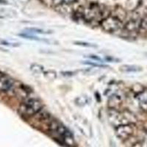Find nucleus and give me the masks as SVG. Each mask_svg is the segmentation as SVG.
<instances>
[{"label": "nucleus", "instance_id": "obj_23", "mask_svg": "<svg viewBox=\"0 0 147 147\" xmlns=\"http://www.w3.org/2000/svg\"><path fill=\"white\" fill-rule=\"evenodd\" d=\"M144 129L146 132L147 133V121H146L144 124Z\"/></svg>", "mask_w": 147, "mask_h": 147}, {"label": "nucleus", "instance_id": "obj_15", "mask_svg": "<svg viewBox=\"0 0 147 147\" xmlns=\"http://www.w3.org/2000/svg\"><path fill=\"white\" fill-rule=\"evenodd\" d=\"M44 75H45L47 78L49 79V80H54V79H55L56 77H57V74H56V72H55V71L49 70L44 72Z\"/></svg>", "mask_w": 147, "mask_h": 147}, {"label": "nucleus", "instance_id": "obj_17", "mask_svg": "<svg viewBox=\"0 0 147 147\" xmlns=\"http://www.w3.org/2000/svg\"><path fill=\"white\" fill-rule=\"evenodd\" d=\"M74 44L78 46H81V47H96V46L92 44H89L87 42H82V41H77L74 42Z\"/></svg>", "mask_w": 147, "mask_h": 147}, {"label": "nucleus", "instance_id": "obj_20", "mask_svg": "<svg viewBox=\"0 0 147 147\" xmlns=\"http://www.w3.org/2000/svg\"><path fill=\"white\" fill-rule=\"evenodd\" d=\"M64 2V0H52V3L55 6L60 5V4H62Z\"/></svg>", "mask_w": 147, "mask_h": 147}, {"label": "nucleus", "instance_id": "obj_19", "mask_svg": "<svg viewBox=\"0 0 147 147\" xmlns=\"http://www.w3.org/2000/svg\"><path fill=\"white\" fill-rule=\"evenodd\" d=\"M85 64H88V65H94V66H96V67H107L106 65H104L102 64H98V63H88L86 62L85 63Z\"/></svg>", "mask_w": 147, "mask_h": 147}, {"label": "nucleus", "instance_id": "obj_6", "mask_svg": "<svg viewBox=\"0 0 147 147\" xmlns=\"http://www.w3.org/2000/svg\"><path fill=\"white\" fill-rule=\"evenodd\" d=\"M14 85L15 82L13 79H12L10 76L4 74L0 76V92L7 93L10 90H12Z\"/></svg>", "mask_w": 147, "mask_h": 147}, {"label": "nucleus", "instance_id": "obj_9", "mask_svg": "<svg viewBox=\"0 0 147 147\" xmlns=\"http://www.w3.org/2000/svg\"><path fill=\"white\" fill-rule=\"evenodd\" d=\"M136 97L141 107L144 110L147 109V90L145 89L139 94H136Z\"/></svg>", "mask_w": 147, "mask_h": 147}, {"label": "nucleus", "instance_id": "obj_11", "mask_svg": "<svg viewBox=\"0 0 147 147\" xmlns=\"http://www.w3.org/2000/svg\"><path fill=\"white\" fill-rule=\"evenodd\" d=\"M138 32H140V33H147V14H146L140 19Z\"/></svg>", "mask_w": 147, "mask_h": 147}, {"label": "nucleus", "instance_id": "obj_16", "mask_svg": "<svg viewBox=\"0 0 147 147\" xmlns=\"http://www.w3.org/2000/svg\"><path fill=\"white\" fill-rule=\"evenodd\" d=\"M0 45L7 46V47H18L19 44H18V43H11V42L5 40H0Z\"/></svg>", "mask_w": 147, "mask_h": 147}, {"label": "nucleus", "instance_id": "obj_8", "mask_svg": "<svg viewBox=\"0 0 147 147\" xmlns=\"http://www.w3.org/2000/svg\"><path fill=\"white\" fill-rule=\"evenodd\" d=\"M122 102H123V96H121V94H119L117 92L113 93L108 98L109 108L117 109L118 107L121 105Z\"/></svg>", "mask_w": 147, "mask_h": 147}, {"label": "nucleus", "instance_id": "obj_21", "mask_svg": "<svg viewBox=\"0 0 147 147\" xmlns=\"http://www.w3.org/2000/svg\"><path fill=\"white\" fill-rule=\"evenodd\" d=\"M89 58L94 60H96V61H101L102 60V59L98 57V56H96V55H90V56H89Z\"/></svg>", "mask_w": 147, "mask_h": 147}, {"label": "nucleus", "instance_id": "obj_2", "mask_svg": "<svg viewBox=\"0 0 147 147\" xmlns=\"http://www.w3.org/2000/svg\"><path fill=\"white\" fill-rule=\"evenodd\" d=\"M43 109L41 101L36 98L26 99L21 103L18 107V113L25 117H31L36 115Z\"/></svg>", "mask_w": 147, "mask_h": 147}, {"label": "nucleus", "instance_id": "obj_7", "mask_svg": "<svg viewBox=\"0 0 147 147\" xmlns=\"http://www.w3.org/2000/svg\"><path fill=\"white\" fill-rule=\"evenodd\" d=\"M141 19V18H140ZM140 19L138 18H132L124 25V30L127 33L133 34L138 32Z\"/></svg>", "mask_w": 147, "mask_h": 147}, {"label": "nucleus", "instance_id": "obj_3", "mask_svg": "<svg viewBox=\"0 0 147 147\" xmlns=\"http://www.w3.org/2000/svg\"><path fill=\"white\" fill-rule=\"evenodd\" d=\"M100 27L104 31L110 33L118 32L124 27L123 21L115 15H109L99 22Z\"/></svg>", "mask_w": 147, "mask_h": 147}, {"label": "nucleus", "instance_id": "obj_1", "mask_svg": "<svg viewBox=\"0 0 147 147\" xmlns=\"http://www.w3.org/2000/svg\"><path fill=\"white\" fill-rule=\"evenodd\" d=\"M107 114L109 122L115 127L121 124H135L137 120L135 115L128 110L121 112L118 109L109 108Z\"/></svg>", "mask_w": 147, "mask_h": 147}, {"label": "nucleus", "instance_id": "obj_4", "mask_svg": "<svg viewBox=\"0 0 147 147\" xmlns=\"http://www.w3.org/2000/svg\"><path fill=\"white\" fill-rule=\"evenodd\" d=\"M49 128L54 133L58 135L65 140L66 144H69V142L73 144V136L70 131L61 123L57 121L56 120H52L49 122Z\"/></svg>", "mask_w": 147, "mask_h": 147}, {"label": "nucleus", "instance_id": "obj_13", "mask_svg": "<svg viewBox=\"0 0 147 147\" xmlns=\"http://www.w3.org/2000/svg\"><path fill=\"white\" fill-rule=\"evenodd\" d=\"M30 70L32 73L36 74H40L44 73V67L42 66L41 65H39V64H32L31 66H30Z\"/></svg>", "mask_w": 147, "mask_h": 147}, {"label": "nucleus", "instance_id": "obj_10", "mask_svg": "<svg viewBox=\"0 0 147 147\" xmlns=\"http://www.w3.org/2000/svg\"><path fill=\"white\" fill-rule=\"evenodd\" d=\"M120 70L124 72H137L141 71V68L136 65H126L121 67Z\"/></svg>", "mask_w": 147, "mask_h": 147}, {"label": "nucleus", "instance_id": "obj_5", "mask_svg": "<svg viewBox=\"0 0 147 147\" xmlns=\"http://www.w3.org/2000/svg\"><path fill=\"white\" fill-rule=\"evenodd\" d=\"M135 131V124H121L115 127V134L121 140H127L133 135Z\"/></svg>", "mask_w": 147, "mask_h": 147}, {"label": "nucleus", "instance_id": "obj_14", "mask_svg": "<svg viewBox=\"0 0 147 147\" xmlns=\"http://www.w3.org/2000/svg\"><path fill=\"white\" fill-rule=\"evenodd\" d=\"M19 36L22 37V38H24L26 39H29V40H40V38H38V37H35V35H31V34L26 33V32H23V33L19 34Z\"/></svg>", "mask_w": 147, "mask_h": 147}, {"label": "nucleus", "instance_id": "obj_22", "mask_svg": "<svg viewBox=\"0 0 147 147\" xmlns=\"http://www.w3.org/2000/svg\"><path fill=\"white\" fill-rule=\"evenodd\" d=\"M77 0H64L63 3L66 4V5H70V4L74 3Z\"/></svg>", "mask_w": 147, "mask_h": 147}, {"label": "nucleus", "instance_id": "obj_24", "mask_svg": "<svg viewBox=\"0 0 147 147\" xmlns=\"http://www.w3.org/2000/svg\"><path fill=\"white\" fill-rule=\"evenodd\" d=\"M2 72H1V71H0V76L2 75Z\"/></svg>", "mask_w": 147, "mask_h": 147}, {"label": "nucleus", "instance_id": "obj_12", "mask_svg": "<svg viewBox=\"0 0 147 147\" xmlns=\"http://www.w3.org/2000/svg\"><path fill=\"white\" fill-rule=\"evenodd\" d=\"M26 33L29 34H49L51 33L50 31H47V30H43V29L39 28H28L25 30Z\"/></svg>", "mask_w": 147, "mask_h": 147}, {"label": "nucleus", "instance_id": "obj_18", "mask_svg": "<svg viewBox=\"0 0 147 147\" xmlns=\"http://www.w3.org/2000/svg\"><path fill=\"white\" fill-rule=\"evenodd\" d=\"M132 147H147V141H138Z\"/></svg>", "mask_w": 147, "mask_h": 147}]
</instances>
